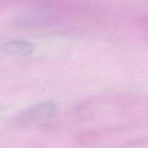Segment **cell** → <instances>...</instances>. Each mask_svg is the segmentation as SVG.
I'll return each instance as SVG.
<instances>
[{
  "label": "cell",
  "mask_w": 148,
  "mask_h": 148,
  "mask_svg": "<svg viewBox=\"0 0 148 148\" xmlns=\"http://www.w3.org/2000/svg\"><path fill=\"white\" fill-rule=\"evenodd\" d=\"M56 112L55 103L51 101H46L35 105L29 108L16 118V122L21 125H29V124L37 123L45 119H49L54 116Z\"/></svg>",
  "instance_id": "1"
},
{
  "label": "cell",
  "mask_w": 148,
  "mask_h": 148,
  "mask_svg": "<svg viewBox=\"0 0 148 148\" xmlns=\"http://www.w3.org/2000/svg\"><path fill=\"white\" fill-rule=\"evenodd\" d=\"M0 50L12 56H29L35 51V45L27 40H11L4 42L0 46Z\"/></svg>",
  "instance_id": "2"
}]
</instances>
